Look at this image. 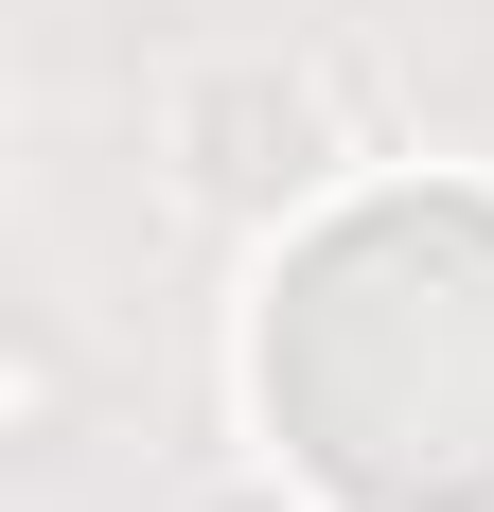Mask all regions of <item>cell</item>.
<instances>
[{
    "label": "cell",
    "instance_id": "obj_1",
    "mask_svg": "<svg viewBox=\"0 0 494 512\" xmlns=\"http://www.w3.org/2000/svg\"><path fill=\"white\" fill-rule=\"evenodd\" d=\"M265 424L353 512H494V212L371 195L265 301Z\"/></svg>",
    "mask_w": 494,
    "mask_h": 512
}]
</instances>
